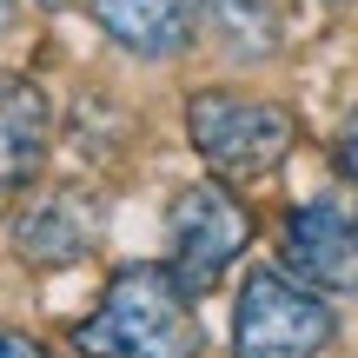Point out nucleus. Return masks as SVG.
<instances>
[{"instance_id":"nucleus-1","label":"nucleus","mask_w":358,"mask_h":358,"mask_svg":"<svg viewBox=\"0 0 358 358\" xmlns=\"http://www.w3.org/2000/svg\"><path fill=\"white\" fill-rule=\"evenodd\" d=\"M80 358H199V319L166 266H127L106 279L100 312L73 325Z\"/></svg>"},{"instance_id":"nucleus-2","label":"nucleus","mask_w":358,"mask_h":358,"mask_svg":"<svg viewBox=\"0 0 358 358\" xmlns=\"http://www.w3.org/2000/svg\"><path fill=\"white\" fill-rule=\"evenodd\" d=\"M186 133L199 146V159L226 179H259L272 173L299 140V120L279 100H252V93H192L186 100Z\"/></svg>"},{"instance_id":"nucleus-3","label":"nucleus","mask_w":358,"mask_h":358,"mask_svg":"<svg viewBox=\"0 0 358 358\" xmlns=\"http://www.w3.org/2000/svg\"><path fill=\"white\" fill-rule=\"evenodd\" d=\"M338 338V319L319 292L285 279L279 266L245 272L232 306V358H319Z\"/></svg>"},{"instance_id":"nucleus-4","label":"nucleus","mask_w":358,"mask_h":358,"mask_svg":"<svg viewBox=\"0 0 358 358\" xmlns=\"http://www.w3.org/2000/svg\"><path fill=\"white\" fill-rule=\"evenodd\" d=\"M166 232H173V266L166 272L179 279L186 299H199V292H213V285L226 279V266L245 252V239H252V213H245L219 179H199V186H186L173 199Z\"/></svg>"},{"instance_id":"nucleus-5","label":"nucleus","mask_w":358,"mask_h":358,"mask_svg":"<svg viewBox=\"0 0 358 358\" xmlns=\"http://www.w3.org/2000/svg\"><path fill=\"white\" fill-rule=\"evenodd\" d=\"M279 252L306 292H358V232L338 206H292Z\"/></svg>"},{"instance_id":"nucleus-6","label":"nucleus","mask_w":358,"mask_h":358,"mask_svg":"<svg viewBox=\"0 0 358 358\" xmlns=\"http://www.w3.org/2000/svg\"><path fill=\"white\" fill-rule=\"evenodd\" d=\"M47 100L34 80H0V213L34 186L40 159H47Z\"/></svg>"},{"instance_id":"nucleus-7","label":"nucleus","mask_w":358,"mask_h":358,"mask_svg":"<svg viewBox=\"0 0 358 358\" xmlns=\"http://www.w3.org/2000/svg\"><path fill=\"white\" fill-rule=\"evenodd\" d=\"M93 20L106 40H120L127 53H179L192 34V0H93Z\"/></svg>"},{"instance_id":"nucleus-8","label":"nucleus","mask_w":358,"mask_h":358,"mask_svg":"<svg viewBox=\"0 0 358 358\" xmlns=\"http://www.w3.org/2000/svg\"><path fill=\"white\" fill-rule=\"evenodd\" d=\"M87 245H93V213L80 199H47L13 226V252L27 266H73Z\"/></svg>"},{"instance_id":"nucleus-9","label":"nucleus","mask_w":358,"mask_h":358,"mask_svg":"<svg viewBox=\"0 0 358 358\" xmlns=\"http://www.w3.org/2000/svg\"><path fill=\"white\" fill-rule=\"evenodd\" d=\"M199 7H206V20L219 27V40L232 53H272L279 47V27H272L266 0H199Z\"/></svg>"},{"instance_id":"nucleus-10","label":"nucleus","mask_w":358,"mask_h":358,"mask_svg":"<svg viewBox=\"0 0 358 358\" xmlns=\"http://www.w3.org/2000/svg\"><path fill=\"white\" fill-rule=\"evenodd\" d=\"M0 358H53L40 338H27V332H13V325H0Z\"/></svg>"},{"instance_id":"nucleus-11","label":"nucleus","mask_w":358,"mask_h":358,"mask_svg":"<svg viewBox=\"0 0 358 358\" xmlns=\"http://www.w3.org/2000/svg\"><path fill=\"white\" fill-rule=\"evenodd\" d=\"M338 159H345V173L358 179V106H352V120H345V133H338Z\"/></svg>"},{"instance_id":"nucleus-12","label":"nucleus","mask_w":358,"mask_h":358,"mask_svg":"<svg viewBox=\"0 0 358 358\" xmlns=\"http://www.w3.org/2000/svg\"><path fill=\"white\" fill-rule=\"evenodd\" d=\"M7 27H13V0H0V34H7Z\"/></svg>"},{"instance_id":"nucleus-13","label":"nucleus","mask_w":358,"mask_h":358,"mask_svg":"<svg viewBox=\"0 0 358 358\" xmlns=\"http://www.w3.org/2000/svg\"><path fill=\"white\" fill-rule=\"evenodd\" d=\"M40 7H73V0H40Z\"/></svg>"},{"instance_id":"nucleus-14","label":"nucleus","mask_w":358,"mask_h":358,"mask_svg":"<svg viewBox=\"0 0 358 358\" xmlns=\"http://www.w3.org/2000/svg\"><path fill=\"white\" fill-rule=\"evenodd\" d=\"M352 232H358V219H352Z\"/></svg>"}]
</instances>
